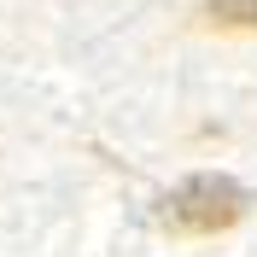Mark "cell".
<instances>
[{
  "label": "cell",
  "mask_w": 257,
  "mask_h": 257,
  "mask_svg": "<svg viewBox=\"0 0 257 257\" xmlns=\"http://www.w3.org/2000/svg\"><path fill=\"white\" fill-rule=\"evenodd\" d=\"M245 210H251V193L234 176L199 170V176H187L170 199H164V228L205 240V234H228L234 222H245Z\"/></svg>",
  "instance_id": "1"
},
{
  "label": "cell",
  "mask_w": 257,
  "mask_h": 257,
  "mask_svg": "<svg viewBox=\"0 0 257 257\" xmlns=\"http://www.w3.org/2000/svg\"><path fill=\"white\" fill-rule=\"evenodd\" d=\"M205 18L222 30H257V0H205Z\"/></svg>",
  "instance_id": "2"
}]
</instances>
